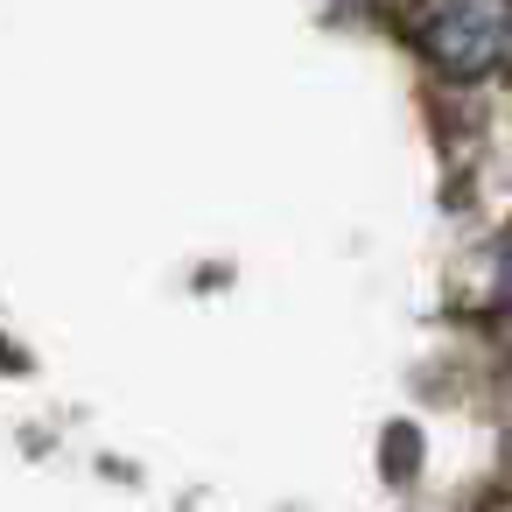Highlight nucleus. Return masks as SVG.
Listing matches in <instances>:
<instances>
[{"label":"nucleus","instance_id":"f257e3e1","mask_svg":"<svg viewBox=\"0 0 512 512\" xmlns=\"http://www.w3.org/2000/svg\"><path fill=\"white\" fill-rule=\"evenodd\" d=\"M414 50L456 85L498 78L512 64V0H421Z\"/></svg>","mask_w":512,"mask_h":512},{"label":"nucleus","instance_id":"f03ea898","mask_svg":"<svg viewBox=\"0 0 512 512\" xmlns=\"http://www.w3.org/2000/svg\"><path fill=\"white\" fill-rule=\"evenodd\" d=\"M498 295L512 302V232H505V246H498Z\"/></svg>","mask_w":512,"mask_h":512}]
</instances>
